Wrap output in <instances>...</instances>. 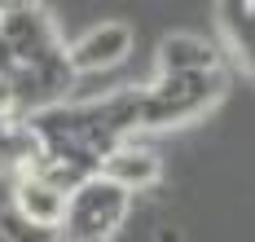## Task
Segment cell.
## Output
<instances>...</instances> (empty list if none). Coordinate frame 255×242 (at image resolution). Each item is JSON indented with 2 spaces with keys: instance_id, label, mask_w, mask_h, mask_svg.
Instances as JSON below:
<instances>
[{
  "instance_id": "obj_1",
  "label": "cell",
  "mask_w": 255,
  "mask_h": 242,
  "mask_svg": "<svg viewBox=\"0 0 255 242\" xmlns=\"http://www.w3.org/2000/svg\"><path fill=\"white\" fill-rule=\"evenodd\" d=\"M225 66L220 71H189V75H158L154 84L136 88V132H158L189 123L225 97Z\"/></svg>"
},
{
  "instance_id": "obj_2",
  "label": "cell",
  "mask_w": 255,
  "mask_h": 242,
  "mask_svg": "<svg viewBox=\"0 0 255 242\" xmlns=\"http://www.w3.org/2000/svg\"><path fill=\"white\" fill-rule=\"evenodd\" d=\"M132 212V194L110 185L102 176H88L66 194V207L57 220V242H110L124 229Z\"/></svg>"
},
{
  "instance_id": "obj_3",
  "label": "cell",
  "mask_w": 255,
  "mask_h": 242,
  "mask_svg": "<svg viewBox=\"0 0 255 242\" xmlns=\"http://www.w3.org/2000/svg\"><path fill=\"white\" fill-rule=\"evenodd\" d=\"M128 53H132V27H124V22H97V27L84 31L79 40L66 44V62H71L75 75L110 71V66H119Z\"/></svg>"
},
{
  "instance_id": "obj_4",
  "label": "cell",
  "mask_w": 255,
  "mask_h": 242,
  "mask_svg": "<svg viewBox=\"0 0 255 242\" xmlns=\"http://www.w3.org/2000/svg\"><path fill=\"white\" fill-rule=\"evenodd\" d=\"M97 176H102V181H110V185H119V189H128V194H136V189H150V185H158V181H163V159L154 154L150 145L119 141V145L102 159Z\"/></svg>"
},
{
  "instance_id": "obj_5",
  "label": "cell",
  "mask_w": 255,
  "mask_h": 242,
  "mask_svg": "<svg viewBox=\"0 0 255 242\" xmlns=\"http://www.w3.org/2000/svg\"><path fill=\"white\" fill-rule=\"evenodd\" d=\"M158 75H189V71H220V49L211 40H198L189 31H172L158 44Z\"/></svg>"
},
{
  "instance_id": "obj_6",
  "label": "cell",
  "mask_w": 255,
  "mask_h": 242,
  "mask_svg": "<svg viewBox=\"0 0 255 242\" xmlns=\"http://www.w3.org/2000/svg\"><path fill=\"white\" fill-rule=\"evenodd\" d=\"M9 207L22 212L26 220H35V225L57 229L62 207H66V194L53 189L49 181H40V176H31V172H18V176H13V203H9Z\"/></svg>"
},
{
  "instance_id": "obj_7",
  "label": "cell",
  "mask_w": 255,
  "mask_h": 242,
  "mask_svg": "<svg viewBox=\"0 0 255 242\" xmlns=\"http://www.w3.org/2000/svg\"><path fill=\"white\" fill-rule=\"evenodd\" d=\"M216 27L229 40V53L238 57V66L255 80V0L216 4Z\"/></svg>"
},
{
  "instance_id": "obj_8",
  "label": "cell",
  "mask_w": 255,
  "mask_h": 242,
  "mask_svg": "<svg viewBox=\"0 0 255 242\" xmlns=\"http://www.w3.org/2000/svg\"><path fill=\"white\" fill-rule=\"evenodd\" d=\"M40 159V141L26 119H0V172H26Z\"/></svg>"
},
{
  "instance_id": "obj_9",
  "label": "cell",
  "mask_w": 255,
  "mask_h": 242,
  "mask_svg": "<svg viewBox=\"0 0 255 242\" xmlns=\"http://www.w3.org/2000/svg\"><path fill=\"white\" fill-rule=\"evenodd\" d=\"M0 238L4 242H57V229L35 225V220H26L22 212L4 207V212H0Z\"/></svg>"
},
{
  "instance_id": "obj_10",
  "label": "cell",
  "mask_w": 255,
  "mask_h": 242,
  "mask_svg": "<svg viewBox=\"0 0 255 242\" xmlns=\"http://www.w3.org/2000/svg\"><path fill=\"white\" fill-rule=\"evenodd\" d=\"M154 242H185V234H180L176 225H163V229L154 234Z\"/></svg>"
}]
</instances>
